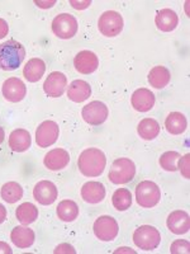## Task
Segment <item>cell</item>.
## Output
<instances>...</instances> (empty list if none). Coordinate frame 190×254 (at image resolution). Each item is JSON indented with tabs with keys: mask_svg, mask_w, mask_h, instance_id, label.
Masks as SVG:
<instances>
[{
	"mask_svg": "<svg viewBox=\"0 0 190 254\" xmlns=\"http://www.w3.org/2000/svg\"><path fill=\"white\" fill-rule=\"evenodd\" d=\"M107 165V158L105 154L96 147H89L85 149L79 155L78 167L81 174L89 178L101 176Z\"/></svg>",
	"mask_w": 190,
	"mask_h": 254,
	"instance_id": "1",
	"label": "cell"
},
{
	"mask_svg": "<svg viewBox=\"0 0 190 254\" xmlns=\"http://www.w3.org/2000/svg\"><path fill=\"white\" fill-rule=\"evenodd\" d=\"M26 58V49L15 40H8L0 45V69L13 71L20 66Z\"/></svg>",
	"mask_w": 190,
	"mask_h": 254,
	"instance_id": "2",
	"label": "cell"
},
{
	"mask_svg": "<svg viewBox=\"0 0 190 254\" xmlns=\"http://www.w3.org/2000/svg\"><path fill=\"white\" fill-rule=\"evenodd\" d=\"M135 163L128 158H119L113 162L108 178L113 185H126L135 178Z\"/></svg>",
	"mask_w": 190,
	"mask_h": 254,
	"instance_id": "3",
	"label": "cell"
},
{
	"mask_svg": "<svg viewBox=\"0 0 190 254\" xmlns=\"http://www.w3.org/2000/svg\"><path fill=\"white\" fill-rule=\"evenodd\" d=\"M161 190L155 182L142 181L136 187V201L141 207L152 208L160 202Z\"/></svg>",
	"mask_w": 190,
	"mask_h": 254,
	"instance_id": "4",
	"label": "cell"
},
{
	"mask_svg": "<svg viewBox=\"0 0 190 254\" xmlns=\"http://www.w3.org/2000/svg\"><path fill=\"white\" fill-rule=\"evenodd\" d=\"M161 242L160 231L151 225H142L133 233V243L142 251H153Z\"/></svg>",
	"mask_w": 190,
	"mask_h": 254,
	"instance_id": "5",
	"label": "cell"
},
{
	"mask_svg": "<svg viewBox=\"0 0 190 254\" xmlns=\"http://www.w3.org/2000/svg\"><path fill=\"white\" fill-rule=\"evenodd\" d=\"M78 20L69 13H61L52 20V32L61 40H70L78 32Z\"/></svg>",
	"mask_w": 190,
	"mask_h": 254,
	"instance_id": "6",
	"label": "cell"
},
{
	"mask_svg": "<svg viewBox=\"0 0 190 254\" xmlns=\"http://www.w3.org/2000/svg\"><path fill=\"white\" fill-rule=\"evenodd\" d=\"M124 26L123 17L118 12L107 10L99 17L98 28L101 35L105 37H115L122 32Z\"/></svg>",
	"mask_w": 190,
	"mask_h": 254,
	"instance_id": "7",
	"label": "cell"
},
{
	"mask_svg": "<svg viewBox=\"0 0 190 254\" xmlns=\"http://www.w3.org/2000/svg\"><path fill=\"white\" fill-rule=\"evenodd\" d=\"M94 234L101 242H112L117 238L119 233L118 222L115 221L114 217L104 215L99 216L94 222Z\"/></svg>",
	"mask_w": 190,
	"mask_h": 254,
	"instance_id": "8",
	"label": "cell"
},
{
	"mask_svg": "<svg viewBox=\"0 0 190 254\" xmlns=\"http://www.w3.org/2000/svg\"><path fill=\"white\" fill-rule=\"evenodd\" d=\"M108 113H109L108 107L100 101L90 102L81 111L84 121L92 126H99V125L104 124L105 120L108 119Z\"/></svg>",
	"mask_w": 190,
	"mask_h": 254,
	"instance_id": "9",
	"label": "cell"
},
{
	"mask_svg": "<svg viewBox=\"0 0 190 254\" xmlns=\"http://www.w3.org/2000/svg\"><path fill=\"white\" fill-rule=\"evenodd\" d=\"M60 128L55 121H44L36 130V142L40 147H48L58 139Z\"/></svg>",
	"mask_w": 190,
	"mask_h": 254,
	"instance_id": "10",
	"label": "cell"
},
{
	"mask_svg": "<svg viewBox=\"0 0 190 254\" xmlns=\"http://www.w3.org/2000/svg\"><path fill=\"white\" fill-rule=\"evenodd\" d=\"M1 93H3V97L8 102L18 103V102H20L26 97V84L20 80L19 78H9L3 83Z\"/></svg>",
	"mask_w": 190,
	"mask_h": 254,
	"instance_id": "11",
	"label": "cell"
},
{
	"mask_svg": "<svg viewBox=\"0 0 190 254\" xmlns=\"http://www.w3.org/2000/svg\"><path fill=\"white\" fill-rule=\"evenodd\" d=\"M57 187L51 181H41L33 188V197L38 203L44 206L52 205L57 198Z\"/></svg>",
	"mask_w": 190,
	"mask_h": 254,
	"instance_id": "12",
	"label": "cell"
},
{
	"mask_svg": "<svg viewBox=\"0 0 190 254\" xmlns=\"http://www.w3.org/2000/svg\"><path fill=\"white\" fill-rule=\"evenodd\" d=\"M74 66H75L76 71L80 72V74L89 75L98 69L99 59L93 51L83 50L74 59Z\"/></svg>",
	"mask_w": 190,
	"mask_h": 254,
	"instance_id": "13",
	"label": "cell"
},
{
	"mask_svg": "<svg viewBox=\"0 0 190 254\" xmlns=\"http://www.w3.org/2000/svg\"><path fill=\"white\" fill-rule=\"evenodd\" d=\"M67 87V78L60 71L51 72L44 83V90L51 98H58Z\"/></svg>",
	"mask_w": 190,
	"mask_h": 254,
	"instance_id": "14",
	"label": "cell"
},
{
	"mask_svg": "<svg viewBox=\"0 0 190 254\" xmlns=\"http://www.w3.org/2000/svg\"><path fill=\"white\" fill-rule=\"evenodd\" d=\"M166 225L173 234H187L190 229L189 215H188L187 211L183 210L173 211V212L167 216Z\"/></svg>",
	"mask_w": 190,
	"mask_h": 254,
	"instance_id": "15",
	"label": "cell"
},
{
	"mask_svg": "<svg viewBox=\"0 0 190 254\" xmlns=\"http://www.w3.org/2000/svg\"><path fill=\"white\" fill-rule=\"evenodd\" d=\"M131 104L139 112H148L155 106V94L147 88H140L133 92Z\"/></svg>",
	"mask_w": 190,
	"mask_h": 254,
	"instance_id": "16",
	"label": "cell"
},
{
	"mask_svg": "<svg viewBox=\"0 0 190 254\" xmlns=\"http://www.w3.org/2000/svg\"><path fill=\"white\" fill-rule=\"evenodd\" d=\"M69 162L70 154L65 149H61V147L48 151L44 159L45 167L52 172H57L63 169V168H66Z\"/></svg>",
	"mask_w": 190,
	"mask_h": 254,
	"instance_id": "17",
	"label": "cell"
},
{
	"mask_svg": "<svg viewBox=\"0 0 190 254\" xmlns=\"http://www.w3.org/2000/svg\"><path fill=\"white\" fill-rule=\"evenodd\" d=\"M81 198L88 203H100L105 198V187L100 182H87L81 187Z\"/></svg>",
	"mask_w": 190,
	"mask_h": 254,
	"instance_id": "18",
	"label": "cell"
},
{
	"mask_svg": "<svg viewBox=\"0 0 190 254\" xmlns=\"http://www.w3.org/2000/svg\"><path fill=\"white\" fill-rule=\"evenodd\" d=\"M35 231L27 226H15L10 233V240L15 247L20 249H27L35 243Z\"/></svg>",
	"mask_w": 190,
	"mask_h": 254,
	"instance_id": "19",
	"label": "cell"
},
{
	"mask_svg": "<svg viewBox=\"0 0 190 254\" xmlns=\"http://www.w3.org/2000/svg\"><path fill=\"white\" fill-rule=\"evenodd\" d=\"M31 133L24 128H17L9 136V147L15 153H24L31 147Z\"/></svg>",
	"mask_w": 190,
	"mask_h": 254,
	"instance_id": "20",
	"label": "cell"
},
{
	"mask_svg": "<svg viewBox=\"0 0 190 254\" xmlns=\"http://www.w3.org/2000/svg\"><path fill=\"white\" fill-rule=\"evenodd\" d=\"M92 95V87L90 84L85 80H74L69 85L67 89V97L70 101L75 102V103H81L89 99Z\"/></svg>",
	"mask_w": 190,
	"mask_h": 254,
	"instance_id": "21",
	"label": "cell"
},
{
	"mask_svg": "<svg viewBox=\"0 0 190 254\" xmlns=\"http://www.w3.org/2000/svg\"><path fill=\"white\" fill-rule=\"evenodd\" d=\"M155 23L160 31L162 32H173L178 27L179 17L173 9L165 8L158 10L155 18Z\"/></svg>",
	"mask_w": 190,
	"mask_h": 254,
	"instance_id": "22",
	"label": "cell"
},
{
	"mask_svg": "<svg viewBox=\"0 0 190 254\" xmlns=\"http://www.w3.org/2000/svg\"><path fill=\"white\" fill-rule=\"evenodd\" d=\"M46 71V64L41 59H31L23 69V76L29 83H37Z\"/></svg>",
	"mask_w": 190,
	"mask_h": 254,
	"instance_id": "23",
	"label": "cell"
},
{
	"mask_svg": "<svg viewBox=\"0 0 190 254\" xmlns=\"http://www.w3.org/2000/svg\"><path fill=\"white\" fill-rule=\"evenodd\" d=\"M165 127H166L167 132L171 135H182L188 127L187 117L180 112H171L166 117Z\"/></svg>",
	"mask_w": 190,
	"mask_h": 254,
	"instance_id": "24",
	"label": "cell"
},
{
	"mask_svg": "<svg viewBox=\"0 0 190 254\" xmlns=\"http://www.w3.org/2000/svg\"><path fill=\"white\" fill-rule=\"evenodd\" d=\"M171 74L165 66H155L148 72V83L156 89H162L170 83Z\"/></svg>",
	"mask_w": 190,
	"mask_h": 254,
	"instance_id": "25",
	"label": "cell"
},
{
	"mask_svg": "<svg viewBox=\"0 0 190 254\" xmlns=\"http://www.w3.org/2000/svg\"><path fill=\"white\" fill-rule=\"evenodd\" d=\"M57 216L61 221L71 222L79 216V206L72 199H63L57 205Z\"/></svg>",
	"mask_w": 190,
	"mask_h": 254,
	"instance_id": "26",
	"label": "cell"
},
{
	"mask_svg": "<svg viewBox=\"0 0 190 254\" xmlns=\"http://www.w3.org/2000/svg\"><path fill=\"white\" fill-rule=\"evenodd\" d=\"M137 132L141 139L150 141L156 139L160 133V125L153 119H143L137 126Z\"/></svg>",
	"mask_w": 190,
	"mask_h": 254,
	"instance_id": "27",
	"label": "cell"
},
{
	"mask_svg": "<svg viewBox=\"0 0 190 254\" xmlns=\"http://www.w3.org/2000/svg\"><path fill=\"white\" fill-rule=\"evenodd\" d=\"M17 220L23 224V225H31L32 222H35L38 217V208L33 203L24 202L18 206L15 211Z\"/></svg>",
	"mask_w": 190,
	"mask_h": 254,
	"instance_id": "28",
	"label": "cell"
},
{
	"mask_svg": "<svg viewBox=\"0 0 190 254\" xmlns=\"http://www.w3.org/2000/svg\"><path fill=\"white\" fill-rule=\"evenodd\" d=\"M0 196L5 202L15 203L23 197V188L17 182H8L0 190Z\"/></svg>",
	"mask_w": 190,
	"mask_h": 254,
	"instance_id": "29",
	"label": "cell"
},
{
	"mask_svg": "<svg viewBox=\"0 0 190 254\" xmlns=\"http://www.w3.org/2000/svg\"><path fill=\"white\" fill-rule=\"evenodd\" d=\"M112 203L115 210L126 211L132 206V193L127 188H118L112 196Z\"/></svg>",
	"mask_w": 190,
	"mask_h": 254,
	"instance_id": "30",
	"label": "cell"
},
{
	"mask_svg": "<svg viewBox=\"0 0 190 254\" xmlns=\"http://www.w3.org/2000/svg\"><path fill=\"white\" fill-rule=\"evenodd\" d=\"M179 159H180V154L178 151H166L160 156V165L166 172H176Z\"/></svg>",
	"mask_w": 190,
	"mask_h": 254,
	"instance_id": "31",
	"label": "cell"
},
{
	"mask_svg": "<svg viewBox=\"0 0 190 254\" xmlns=\"http://www.w3.org/2000/svg\"><path fill=\"white\" fill-rule=\"evenodd\" d=\"M170 252L173 254H188L190 252V244L188 240L179 239L171 244Z\"/></svg>",
	"mask_w": 190,
	"mask_h": 254,
	"instance_id": "32",
	"label": "cell"
},
{
	"mask_svg": "<svg viewBox=\"0 0 190 254\" xmlns=\"http://www.w3.org/2000/svg\"><path fill=\"white\" fill-rule=\"evenodd\" d=\"M190 154H187L184 156H180L178 162V169L180 171L182 176L185 179L190 178Z\"/></svg>",
	"mask_w": 190,
	"mask_h": 254,
	"instance_id": "33",
	"label": "cell"
},
{
	"mask_svg": "<svg viewBox=\"0 0 190 254\" xmlns=\"http://www.w3.org/2000/svg\"><path fill=\"white\" fill-rule=\"evenodd\" d=\"M53 253H55V254H60V253L75 254L76 251L74 249V247H72V246H70V244H66V243H63V244H61V246L56 247V249L53 251Z\"/></svg>",
	"mask_w": 190,
	"mask_h": 254,
	"instance_id": "34",
	"label": "cell"
},
{
	"mask_svg": "<svg viewBox=\"0 0 190 254\" xmlns=\"http://www.w3.org/2000/svg\"><path fill=\"white\" fill-rule=\"evenodd\" d=\"M8 32H9L8 23H6L3 18H0V40L5 37V36L8 35Z\"/></svg>",
	"mask_w": 190,
	"mask_h": 254,
	"instance_id": "35",
	"label": "cell"
},
{
	"mask_svg": "<svg viewBox=\"0 0 190 254\" xmlns=\"http://www.w3.org/2000/svg\"><path fill=\"white\" fill-rule=\"evenodd\" d=\"M70 4L75 9H87L92 4V1L90 0H88V1H75V0H71Z\"/></svg>",
	"mask_w": 190,
	"mask_h": 254,
	"instance_id": "36",
	"label": "cell"
},
{
	"mask_svg": "<svg viewBox=\"0 0 190 254\" xmlns=\"http://www.w3.org/2000/svg\"><path fill=\"white\" fill-rule=\"evenodd\" d=\"M13 251L10 249V247L4 242H0V254H12Z\"/></svg>",
	"mask_w": 190,
	"mask_h": 254,
	"instance_id": "37",
	"label": "cell"
},
{
	"mask_svg": "<svg viewBox=\"0 0 190 254\" xmlns=\"http://www.w3.org/2000/svg\"><path fill=\"white\" fill-rule=\"evenodd\" d=\"M35 3L37 4L40 8H51V6L55 5L56 1L55 0H52V1H37V0H36Z\"/></svg>",
	"mask_w": 190,
	"mask_h": 254,
	"instance_id": "38",
	"label": "cell"
},
{
	"mask_svg": "<svg viewBox=\"0 0 190 254\" xmlns=\"http://www.w3.org/2000/svg\"><path fill=\"white\" fill-rule=\"evenodd\" d=\"M6 219V210L1 203H0V224H3Z\"/></svg>",
	"mask_w": 190,
	"mask_h": 254,
	"instance_id": "39",
	"label": "cell"
},
{
	"mask_svg": "<svg viewBox=\"0 0 190 254\" xmlns=\"http://www.w3.org/2000/svg\"><path fill=\"white\" fill-rule=\"evenodd\" d=\"M123 252H127V253H133V254L136 253L135 251H132V249L130 248H119L118 251H115V253H123Z\"/></svg>",
	"mask_w": 190,
	"mask_h": 254,
	"instance_id": "40",
	"label": "cell"
},
{
	"mask_svg": "<svg viewBox=\"0 0 190 254\" xmlns=\"http://www.w3.org/2000/svg\"><path fill=\"white\" fill-rule=\"evenodd\" d=\"M4 137H5V132H4L3 127H0V144L4 141Z\"/></svg>",
	"mask_w": 190,
	"mask_h": 254,
	"instance_id": "41",
	"label": "cell"
}]
</instances>
